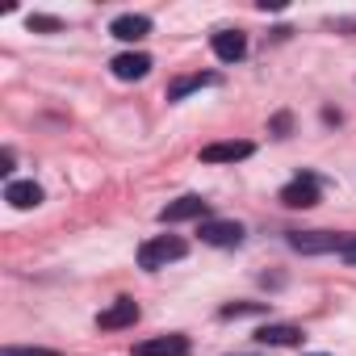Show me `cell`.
I'll return each mask as SVG.
<instances>
[{
	"instance_id": "1",
	"label": "cell",
	"mask_w": 356,
	"mask_h": 356,
	"mask_svg": "<svg viewBox=\"0 0 356 356\" xmlns=\"http://www.w3.org/2000/svg\"><path fill=\"white\" fill-rule=\"evenodd\" d=\"M185 252H189V243H185L181 235H159V239H147V243L138 248V268H147V273L168 268L172 260H181Z\"/></svg>"
},
{
	"instance_id": "2",
	"label": "cell",
	"mask_w": 356,
	"mask_h": 356,
	"mask_svg": "<svg viewBox=\"0 0 356 356\" xmlns=\"http://www.w3.org/2000/svg\"><path fill=\"white\" fill-rule=\"evenodd\" d=\"M352 235H327V231H293L289 248L302 256H318V252H343Z\"/></svg>"
},
{
	"instance_id": "3",
	"label": "cell",
	"mask_w": 356,
	"mask_h": 356,
	"mask_svg": "<svg viewBox=\"0 0 356 356\" xmlns=\"http://www.w3.org/2000/svg\"><path fill=\"white\" fill-rule=\"evenodd\" d=\"M206 202L197 197V193H185V197H176V202H168L163 210H159V222L163 227H172V222H189V218H202L206 222Z\"/></svg>"
},
{
	"instance_id": "4",
	"label": "cell",
	"mask_w": 356,
	"mask_h": 356,
	"mask_svg": "<svg viewBox=\"0 0 356 356\" xmlns=\"http://www.w3.org/2000/svg\"><path fill=\"white\" fill-rule=\"evenodd\" d=\"M202 243L210 248H239L243 243V227L231 218H206L202 222Z\"/></svg>"
},
{
	"instance_id": "5",
	"label": "cell",
	"mask_w": 356,
	"mask_h": 356,
	"mask_svg": "<svg viewBox=\"0 0 356 356\" xmlns=\"http://www.w3.org/2000/svg\"><path fill=\"white\" fill-rule=\"evenodd\" d=\"M138 323V302L134 298H118L109 310L97 314V327L101 331H122V327H134Z\"/></svg>"
},
{
	"instance_id": "6",
	"label": "cell",
	"mask_w": 356,
	"mask_h": 356,
	"mask_svg": "<svg viewBox=\"0 0 356 356\" xmlns=\"http://www.w3.org/2000/svg\"><path fill=\"white\" fill-rule=\"evenodd\" d=\"M314 202H318V181L314 176H298V181H289L281 189V206H289V210H310Z\"/></svg>"
},
{
	"instance_id": "7",
	"label": "cell",
	"mask_w": 356,
	"mask_h": 356,
	"mask_svg": "<svg viewBox=\"0 0 356 356\" xmlns=\"http://www.w3.org/2000/svg\"><path fill=\"white\" fill-rule=\"evenodd\" d=\"M256 147L248 143V138H231V143H210V147H202V159L206 163H235V159H248Z\"/></svg>"
},
{
	"instance_id": "8",
	"label": "cell",
	"mask_w": 356,
	"mask_h": 356,
	"mask_svg": "<svg viewBox=\"0 0 356 356\" xmlns=\"http://www.w3.org/2000/svg\"><path fill=\"white\" fill-rule=\"evenodd\" d=\"M185 352H189L185 335H155V339L134 343V356H185Z\"/></svg>"
},
{
	"instance_id": "9",
	"label": "cell",
	"mask_w": 356,
	"mask_h": 356,
	"mask_svg": "<svg viewBox=\"0 0 356 356\" xmlns=\"http://www.w3.org/2000/svg\"><path fill=\"white\" fill-rule=\"evenodd\" d=\"M210 47H214V55H218L222 63H239V59L248 55V38H243L239 30H218Z\"/></svg>"
},
{
	"instance_id": "10",
	"label": "cell",
	"mask_w": 356,
	"mask_h": 356,
	"mask_svg": "<svg viewBox=\"0 0 356 356\" xmlns=\"http://www.w3.org/2000/svg\"><path fill=\"white\" fill-rule=\"evenodd\" d=\"M109 34H113V38H122V42H138V38H147V34H151V22H147L143 13H122V17H113Z\"/></svg>"
},
{
	"instance_id": "11",
	"label": "cell",
	"mask_w": 356,
	"mask_h": 356,
	"mask_svg": "<svg viewBox=\"0 0 356 356\" xmlns=\"http://www.w3.org/2000/svg\"><path fill=\"white\" fill-rule=\"evenodd\" d=\"M5 202H9L13 210H34V206L42 202V189H38L34 181H9V185H5Z\"/></svg>"
},
{
	"instance_id": "12",
	"label": "cell",
	"mask_w": 356,
	"mask_h": 356,
	"mask_svg": "<svg viewBox=\"0 0 356 356\" xmlns=\"http://www.w3.org/2000/svg\"><path fill=\"white\" fill-rule=\"evenodd\" d=\"M109 67H113L118 80H143V76L151 72V59H147L143 51H130V55H118Z\"/></svg>"
},
{
	"instance_id": "13",
	"label": "cell",
	"mask_w": 356,
	"mask_h": 356,
	"mask_svg": "<svg viewBox=\"0 0 356 356\" xmlns=\"http://www.w3.org/2000/svg\"><path fill=\"white\" fill-rule=\"evenodd\" d=\"M256 339H260V343H277V348H293V343H302L306 335H302V327L268 323V327H260V331H256Z\"/></svg>"
},
{
	"instance_id": "14",
	"label": "cell",
	"mask_w": 356,
	"mask_h": 356,
	"mask_svg": "<svg viewBox=\"0 0 356 356\" xmlns=\"http://www.w3.org/2000/svg\"><path fill=\"white\" fill-rule=\"evenodd\" d=\"M206 84H218V76H210V72H202V76H181V80L168 88V101H185L189 92H197V88H206Z\"/></svg>"
},
{
	"instance_id": "15",
	"label": "cell",
	"mask_w": 356,
	"mask_h": 356,
	"mask_svg": "<svg viewBox=\"0 0 356 356\" xmlns=\"http://www.w3.org/2000/svg\"><path fill=\"white\" fill-rule=\"evenodd\" d=\"M30 30H38V34H55V30H63V22H59V17H42V13H34V17H30Z\"/></svg>"
},
{
	"instance_id": "16",
	"label": "cell",
	"mask_w": 356,
	"mask_h": 356,
	"mask_svg": "<svg viewBox=\"0 0 356 356\" xmlns=\"http://www.w3.org/2000/svg\"><path fill=\"white\" fill-rule=\"evenodd\" d=\"M0 356H55L51 348H5Z\"/></svg>"
},
{
	"instance_id": "17",
	"label": "cell",
	"mask_w": 356,
	"mask_h": 356,
	"mask_svg": "<svg viewBox=\"0 0 356 356\" xmlns=\"http://www.w3.org/2000/svg\"><path fill=\"white\" fill-rule=\"evenodd\" d=\"M339 256H343V260H348V264H356V235H352V239H348V248H343V252H339Z\"/></svg>"
},
{
	"instance_id": "18",
	"label": "cell",
	"mask_w": 356,
	"mask_h": 356,
	"mask_svg": "<svg viewBox=\"0 0 356 356\" xmlns=\"http://www.w3.org/2000/svg\"><path fill=\"white\" fill-rule=\"evenodd\" d=\"M0 172H5V176L13 172V151H0Z\"/></svg>"
},
{
	"instance_id": "19",
	"label": "cell",
	"mask_w": 356,
	"mask_h": 356,
	"mask_svg": "<svg viewBox=\"0 0 356 356\" xmlns=\"http://www.w3.org/2000/svg\"><path fill=\"white\" fill-rule=\"evenodd\" d=\"M273 130H277V134H285V130H289V113H281V118L273 122Z\"/></svg>"
}]
</instances>
